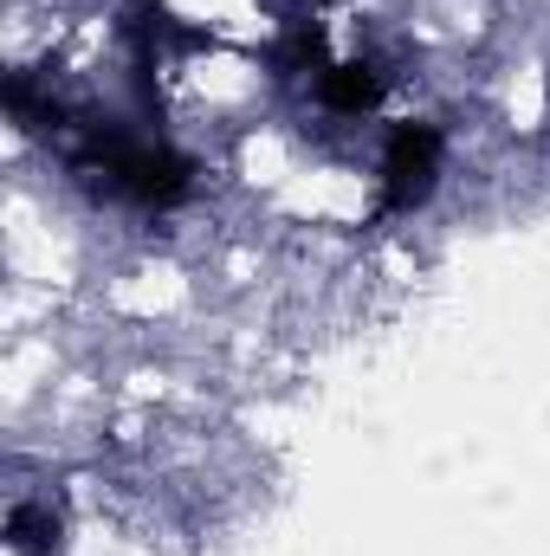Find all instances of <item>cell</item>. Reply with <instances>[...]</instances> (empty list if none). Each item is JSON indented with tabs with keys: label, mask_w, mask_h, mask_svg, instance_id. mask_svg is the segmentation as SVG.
<instances>
[{
	"label": "cell",
	"mask_w": 550,
	"mask_h": 556,
	"mask_svg": "<svg viewBox=\"0 0 550 556\" xmlns=\"http://www.w3.org/2000/svg\"><path fill=\"white\" fill-rule=\"evenodd\" d=\"M434 175H440V137L427 124H402L396 142H389V162H383L389 207H421L434 194Z\"/></svg>",
	"instance_id": "1"
}]
</instances>
